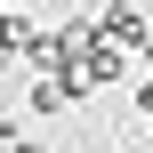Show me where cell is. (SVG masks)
<instances>
[{
	"label": "cell",
	"instance_id": "obj_3",
	"mask_svg": "<svg viewBox=\"0 0 153 153\" xmlns=\"http://www.w3.org/2000/svg\"><path fill=\"white\" fill-rule=\"evenodd\" d=\"M0 153H40V145H32V129H24V121H0Z\"/></svg>",
	"mask_w": 153,
	"mask_h": 153
},
{
	"label": "cell",
	"instance_id": "obj_6",
	"mask_svg": "<svg viewBox=\"0 0 153 153\" xmlns=\"http://www.w3.org/2000/svg\"><path fill=\"white\" fill-rule=\"evenodd\" d=\"M8 8H16V0H8Z\"/></svg>",
	"mask_w": 153,
	"mask_h": 153
},
{
	"label": "cell",
	"instance_id": "obj_4",
	"mask_svg": "<svg viewBox=\"0 0 153 153\" xmlns=\"http://www.w3.org/2000/svg\"><path fill=\"white\" fill-rule=\"evenodd\" d=\"M8 16H16V8L0 0V73H16V65H8Z\"/></svg>",
	"mask_w": 153,
	"mask_h": 153
},
{
	"label": "cell",
	"instance_id": "obj_5",
	"mask_svg": "<svg viewBox=\"0 0 153 153\" xmlns=\"http://www.w3.org/2000/svg\"><path fill=\"white\" fill-rule=\"evenodd\" d=\"M137 65H153V32H145V48H137Z\"/></svg>",
	"mask_w": 153,
	"mask_h": 153
},
{
	"label": "cell",
	"instance_id": "obj_1",
	"mask_svg": "<svg viewBox=\"0 0 153 153\" xmlns=\"http://www.w3.org/2000/svg\"><path fill=\"white\" fill-rule=\"evenodd\" d=\"M97 32H105V40H121V48H145L153 8H145V0H105V8H97Z\"/></svg>",
	"mask_w": 153,
	"mask_h": 153
},
{
	"label": "cell",
	"instance_id": "obj_2",
	"mask_svg": "<svg viewBox=\"0 0 153 153\" xmlns=\"http://www.w3.org/2000/svg\"><path fill=\"white\" fill-rule=\"evenodd\" d=\"M129 73H137V48H121V40H97V48L81 56V81H89V89H121Z\"/></svg>",
	"mask_w": 153,
	"mask_h": 153
}]
</instances>
